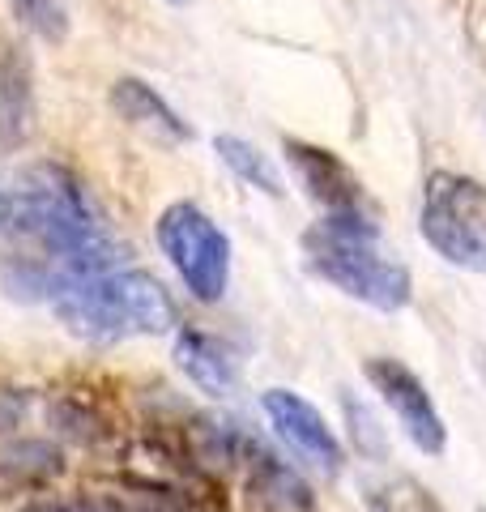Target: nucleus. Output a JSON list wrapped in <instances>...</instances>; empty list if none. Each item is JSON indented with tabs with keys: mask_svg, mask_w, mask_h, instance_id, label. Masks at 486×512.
Segmentation results:
<instances>
[{
	"mask_svg": "<svg viewBox=\"0 0 486 512\" xmlns=\"http://www.w3.org/2000/svg\"><path fill=\"white\" fill-rule=\"evenodd\" d=\"M0 239V282L26 303H52L64 282L124 265L90 188L60 163L0 167Z\"/></svg>",
	"mask_w": 486,
	"mask_h": 512,
	"instance_id": "f257e3e1",
	"label": "nucleus"
},
{
	"mask_svg": "<svg viewBox=\"0 0 486 512\" xmlns=\"http://www.w3.org/2000/svg\"><path fill=\"white\" fill-rule=\"evenodd\" d=\"M47 308L81 342L116 346L133 338H162L180 329V308L150 269L116 265L103 274L64 282Z\"/></svg>",
	"mask_w": 486,
	"mask_h": 512,
	"instance_id": "f03ea898",
	"label": "nucleus"
},
{
	"mask_svg": "<svg viewBox=\"0 0 486 512\" xmlns=\"http://www.w3.org/2000/svg\"><path fill=\"white\" fill-rule=\"evenodd\" d=\"M303 261L320 282L376 312H405L414 299V278L405 261L380 248V222L320 218L303 231Z\"/></svg>",
	"mask_w": 486,
	"mask_h": 512,
	"instance_id": "7ed1b4c3",
	"label": "nucleus"
},
{
	"mask_svg": "<svg viewBox=\"0 0 486 512\" xmlns=\"http://www.w3.org/2000/svg\"><path fill=\"white\" fill-rule=\"evenodd\" d=\"M423 244L465 274H486V184L461 171H431L418 210Z\"/></svg>",
	"mask_w": 486,
	"mask_h": 512,
	"instance_id": "20e7f679",
	"label": "nucleus"
},
{
	"mask_svg": "<svg viewBox=\"0 0 486 512\" xmlns=\"http://www.w3.org/2000/svg\"><path fill=\"white\" fill-rule=\"evenodd\" d=\"M154 239L175 278L197 303H218L231 286V239L197 201L162 205L154 222Z\"/></svg>",
	"mask_w": 486,
	"mask_h": 512,
	"instance_id": "39448f33",
	"label": "nucleus"
},
{
	"mask_svg": "<svg viewBox=\"0 0 486 512\" xmlns=\"http://www.w3.org/2000/svg\"><path fill=\"white\" fill-rule=\"evenodd\" d=\"M363 376H367L371 389L380 393V402L393 410V419L401 423L405 440H410L418 453L440 457L448 448V423H444L431 389L418 380L414 367H405V363L388 359V355H371V359H363Z\"/></svg>",
	"mask_w": 486,
	"mask_h": 512,
	"instance_id": "423d86ee",
	"label": "nucleus"
},
{
	"mask_svg": "<svg viewBox=\"0 0 486 512\" xmlns=\"http://www.w3.org/2000/svg\"><path fill=\"white\" fill-rule=\"evenodd\" d=\"M261 410L273 427V436H278L290 453H295L303 466H312L320 474H342L346 466V448L337 440V431L329 427V419L307 402L303 393L295 389H265L261 393Z\"/></svg>",
	"mask_w": 486,
	"mask_h": 512,
	"instance_id": "0eeeda50",
	"label": "nucleus"
},
{
	"mask_svg": "<svg viewBox=\"0 0 486 512\" xmlns=\"http://www.w3.org/2000/svg\"><path fill=\"white\" fill-rule=\"evenodd\" d=\"M286 163L295 171V180L307 188V197L324 210V218L376 222V210H371L363 180L333 150L312 146V141H286Z\"/></svg>",
	"mask_w": 486,
	"mask_h": 512,
	"instance_id": "6e6552de",
	"label": "nucleus"
},
{
	"mask_svg": "<svg viewBox=\"0 0 486 512\" xmlns=\"http://www.w3.org/2000/svg\"><path fill=\"white\" fill-rule=\"evenodd\" d=\"M111 107H116V116L128 128H137V133L158 141V146H188L192 141L188 120L141 77H116L111 82Z\"/></svg>",
	"mask_w": 486,
	"mask_h": 512,
	"instance_id": "1a4fd4ad",
	"label": "nucleus"
},
{
	"mask_svg": "<svg viewBox=\"0 0 486 512\" xmlns=\"http://www.w3.org/2000/svg\"><path fill=\"white\" fill-rule=\"evenodd\" d=\"M35 128V77H30V60L9 47L0 56V146L18 150Z\"/></svg>",
	"mask_w": 486,
	"mask_h": 512,
	"instance_id": "9d476101",
	"label": "nucleus"
},
{
	"mask_svg": "<svg viewBox=\"0 0 486 512\" xmlns=\"http://www.w3.org/2000/svg\"><path fill=\"white\" fill-rule=\"evenodd\" d=\"M175 367L209 397H226L235 389V359L201 329H175Z\"/></svg>",
	"mask_w": 486,
	"mask_h": 512,
	"instance_id": "9b49d317",
	"label": "nucleus"
},
{
	"mask_svg": "<svg viewBox=\"0 0 486 512\" xmlns=\"http://www.w3.org/2000/svg\"><path fill=\"white\" fill-rule=\"evenodd\" d=\"M214 150H218L222 167L231 171L235 180H243V184L256 188V192H265V197H273V201L286 197V175H282V167L273 163V158H269L261 146H252L248 137L218 133V137H214Z\"/></svg>",
	"mask_w": 486,
	"mask_h": 512,
	"instance_id": "f8f14e48",
	"label": "nucleus"
},
{
	"mask_svg": "<svg viewBox=\"0 0 486 512\" xmlns=\"http://www.w3.org/2000/svg\"><path fill=\"white\" fill-rule=\"evenodd\" d=\"M359 495H363L367 512H444L414 474L376 470V474L359 478Z\"/></svg>",
	"mask_w": 486,
	"mask_h": 512,
	"instance_id": "ddd939ff",
	"label": "nucleus"
},
{
	"mask_svg": "<svg viewBox=\"0 0 486 512\" xmlns=\"http://www.w3.org/2000/svg\"><path fill=\"white\" fill-rule=\"evenodd\" d=\"M13 18H18L30 35L43 43H64L69 39V0H9Z\"/></svg>",
	"mask_w": 486,
	"mask_h": 512,
	"instance_id": "4468645a",
	"label": "nucleus"
},
{
	"mask_svg": "<svg viewBox=\"0 0 486 512\" xmlns=\"http://www.w3.org/2000/svg\"><path fill=\"white\" fill-rule=\"evenodd\" d=\"M342 406H346V419L354 423V431H359V444H363V436H367V440H371V453L380 457V453H384V431L376 427V419H371V410H367V406H359V402H354L350 393L342 397Z\"/></svg>",
	"mask_w": 486,
	"mask_h": 512,
	"instance_id": "2eb2a0df",
	"label": "nucleus"
},
{
	"mask_svg": "<svg viewBox=\"0 0 486 512\" xmlns=\"http://www.w3.org/2000/svg\"><path fill=\"white\" fill-rule=\"evenodd\" d=\"M30 512H103L94 504H47V508H30Z\"/></svg>",
	"mask_w": 486,
	"mask_h": 512,
	"instance_id": "dca6fc26",
	"label": "nucleus"
},
{
	"mask_svg": "<svg viewBox=\"0 0 486 512\" xmlns=\"http://www.w3.org/2000/svg\"><path fill=\"white\" fill-rule=\"evenodd\" d=\"M167 5H192V0H167Z\"/></svg>",
	"mask_w": 486,
	"mask_h": 512,
	"instance_id": "f3484780",
	"label": "nucleus"
},
{
	"mask_svg": "<svg viewBox=\"0 0 486 512\" xmlns=\"http://www.w3.org/2000/svg\"><path fill=\"white\" fill-rule=\"evenodd\" d=\"M474 512H486V508H474Z\"/></svg>",
	"mask_w": 486,
	"mask_h": 512,
	"instance_id": "a211bd4d",
	"label": "nucleus"
}]
</instances>
